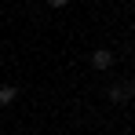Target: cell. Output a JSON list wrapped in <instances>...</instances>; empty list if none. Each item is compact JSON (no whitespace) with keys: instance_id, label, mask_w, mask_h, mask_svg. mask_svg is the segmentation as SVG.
Segmentation results:
<instances>
[{"instance_id":"1","label":"cell","mask_w":135,"mask_h":135,"mask_svg":"<svg viewBox=\"0 0 135 135\" xmlns=\"http://www.w3.org/2000/svg\"><path fill=\"white\" fill-rule=\"evenodd\" d=\"M106 99H110V102H128V99H135V80H117V84L106 91Z\"/></svg>"},{"instance_id":"4","label":"cell","mask_w":135,"mask_h":135,"mask_svg":"<svg viewBox=\"0 0 135 135\" xmlns=\"http://www.w3.org/2000/svg\"><path fill=\"white\" fill-rule=\"evenodd\" d=\"M69 0H47V7H66Z\"/></svg>"},{"instance_id":"2","label":"cell","mask_w":135,"mask_h":135,"mask_svg":"<svg viewBox=\"0 0 135 135\" xmlns=\"http://www.w3.org/2000/svg\"><path fill=\"white\" fill-rule=\"evenodd\" d=\"M91 66H95V69H110V66H113V51H110V47L91 51Z\"/></svg>"},{"instance_id":"3","label":"cell","mask_w":135,"mask_h":135,"mask_svg":"<svg viewBox=\"0 0 135 135\" xmlns=\"http://www.w3.org/2000/svg\"><path fill=\"white\" fill-rule=\"evenodd\" d=\"M15 95H18L15 84H0V102H4V106H7V102H15Z\"/></svg>"}]
</instances>
